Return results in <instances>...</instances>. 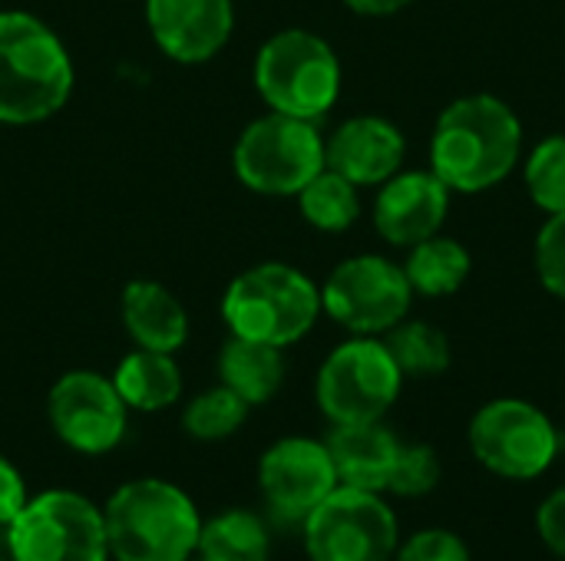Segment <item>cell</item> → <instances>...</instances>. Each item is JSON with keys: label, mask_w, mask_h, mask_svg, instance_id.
I'll use <instances>...</instances> for the list:
<instances>
[{"label": "cell", "mask_w": 565, "mask_h": 561, "mask_svg": "<svg viewBox=\"0 0 565 561\" xmlns=\"http://www.w3.org/2000/svg\"><path fill=\"white\" fill-rule=\"evenodd\" d=\"M523 162V122L490 93L454 99L430 132V172L454 195H483L503 185Z\"/></svg>", "instance_id": "1"}, {"label": "cell", "mask_w": 565, "mask_h": 561, "mask_svg": "<svg viewBox=\"0 0 565 561\" xmlns=\"http://www.w3.org/2000/svg\"><path fill=\"white\" fill-rule=\"evenodd\" d=\"M73 93L63 40L33 13L0 10V122L33 126L56 116Z\"/></svg>", "instance_id": "2"}, {"label": "cell", "mask_w": 565, "mask_h": 561, "mask_svg": "<svg viewBox=\"0 0 565 561\" xmlns=\"http://www.w3.org/2000/svg\"><path fill=\"white\" fill-rule=\"evenodd\" d=\"M103 519L116 561H189L199 549L202 516L189 493L166 479L122 483Z\"/></svg>", "instance_id": "3"}, {"label": "cell", "mask_w": 565, "mask_h": 561, "mask_svg": "<svg viewBox=\"0 0 565 561\" xmlns=\"http://www.w3.org/2000/svg\"><path fill=\"white\" fill-rule=\"evenodd\" d=\"M321 314V288L285 261H265L242 271L222 298V317L235 337L281 350L308 337Z\"/></svg>", "instance_id": "4"}, {"label": "cell", "mask_w": 565, "mask_h": 561, "mask_svg": "<svg viewBox=\"0 0 565 561\" xmlns=\"http://www.w3.org/2000/svg\"><path fill=\"white\" fill-rule=\"evenodd\" d=\"M255 89L271 112L318 122L341 96V60L315 30H278L255 56Z\"/></svg>", "instance_id": "5"}, {"label": "cell", "mask_w": 565, "mask_h": 561, "mask_svg": "<svg viewBox=\"0 0 565 561\" xmlns=\"http://www.w3.org/2000/svg\"><path fill=\"white\" fill-rule=\"evenodd\" d=\"M473 460L500 479L533 483L546 476L565 446L553 417L523 397H497L483 403L467 427Z\"/></svg>", "instance_id": "6"}, {"label": "cell", "mask_w": 565, "mask_h": 561, "mask_svg": "<svg viewBox=\"0 0 565 561\" xmlns=\"http://www.w3.org/2000/svg\"><path fill=\"white\" fill-rule=\"evenodd\" d=\"M404 390V374L384 337H358L338 344L315 380V400L331 427L384 420Z\"/></svg>", "instance_id": "7"}, {"label": "cell", "mask_w": 565, "mask_h": 561, "mask_svg": "<svg viewBox=\"0 0 565 561\" xmlns=\"http://www.w3.org/2000/svg\"><path fill=\"white\" fill-rule=\"evenodd\" d=\"M7 555L13 561H109L103 509L73 489L36 493L7 526Z\"/></svg>", "instance_id": "8"}, {"label": "cell", "mask_w": 565, "mask_h": 561, "mask_svg": "<svg viewBox=\"0 0 565 561\" xmlns=\"http://www.w3.org/2000/svg\"><path fill=\"white\" fill-rule=\"evenodd\" d=\"M232 165L245 188L291 198L324 169V136L318 132V122L268 112L245 126Z\"/></svg>", "instance_id": "9"}, {"label": "cell", "mask_w": 565, "mask_h": 561, "mask_svg": "<svg viewBox=\"0 0 565 561\" xmlns=\"http://www.w3.org/2000/svg\"><path fill=\"white\" fill-rule=\"evenodd\" d=\"M301 539L308 561H391L401 526L384 493L338 486L301 522Z\"/></svg>", "instance_id": "10"}, {"label": "cell", "mask_w": 565, "mask_h": 561, "mask_svg": "<svg viewBox=\"0 0 565 561\" xmlns=\"http://www.w3.org/2000/svg\"><path fill=\"white\" fill-rule=\"evenodd\" d=\"M414 288L404 265L384 255H354L321 284V311L358 337H384L411 317Z\"/></svg>", "instance_id": "11"}, {"label": "cell", "mask_w": 565, "mask_h": 561, "mask_svg": "<svg viewBox=\"0 0 565 561\" xmlns=\"http://www.w3.org/2000/svg\"><path fill=\"white\" fill-rule=\"evenodd\" d=\"M46 417L53 433L83 456L113 453L129 427V407L122 403L113 377L96 370L63 374L46 397Z\"/></svg>", "instance_id": "12"}, {"label": "cell", "mask_w": 565, "mask_h": 561, "mask_svg": "<svg viewBox=\"0 0 565 561\" xmlns=\"http://www.w3.org/2000/svg\"><path fill=\"white\" fill-rule=\"evenodd\" d=\"M258 489L278 522H305L334 489L338 473L324 440L285 436L258 460Z\"/></svg>", "instance_id": "13"}, {"label": "cell", "mask_w": 565, "mask_h": 561, "mask_svg": "<svg viewBox=\"0 0 565 561\" xmlns=\"http://www.w3.org/2000/svg\"><path fill=\"white\" fill-rule=\"evenodd\" d=\"M450 188L430 169H401L377 185L374 228L394 248H414L417 241L444 231L450 215Z\"/></svg>", "instance_id": "14"}, {"label": "cell", "mask_w": 565, "mask_h": 561, "mask_svg": "<svg viewBox=\"0 0 565 561\" xmlns=\"http://www.w3.org/2000/svg\"><path fill=\"white\" fill-rule=\"evenodd\" d=\"M152 40L175 63H205L232 36V0H146Z\"/></svg>", "instance_id": "15"}, {"label": "cell", "mask_w": 565, "mask_h": 561, "mask_svg": "<svg viewBox=\"0 0 565 561\" xmlns=\"http://www.w3.org/2000/svg\"><path fill=\"white\" fill-rule=\"evenodd\" d=\"M407 139L384 116H351L324 139V165L354 182L358 188H371L387 182L404 169Z\"/></svg>", "instance_id": "16"}, {"label": "cell", "mask_w": 565, "mask_h": 561, "mask_svg": "<svg viewBox=\"0 0 565 561\" xmlns=\"http://www.w3.org/2000/svg\"><path fill=\"white\" fill-rule=\"evenodd\" d=\"M324 446L331 453L338 486L387 493V479H391L401 440L391 427H384V420L331 427Z\"/></svg>", "instance_id": "17"}, {"label": "cell", "mask_w": 565, "mask_h": 561, "mask_svg": "<svg viewBox=\"0 0 565 561\" xmlns=\"http://www.w3.org/2000/svg\"><path fill=\"white\" fill-rule=\"evenodd\" d=\"M122 327L136 347L175 354L189 341V314L182 301L159 281H132L122 291Z\"/></svg>", "instance_id": "18"}, {"label": "cell", "mask_w": 565, "mask_h": 561, "mask_svg": "<svg viewBox=\"0 0 565 561\" xmlns=\"http://www.w3.org/2000/svg\"><path fill=\"white\" fill-rule=\"evenodd\" d=\"M218 377L248 407H262L285 384V354L281 347L232 334L218 354Z\"/></svg>", "instance_id": "19"}, {"label": "cell", "mask_w": 565, "mask_h": 561, "mask_svg": "<svg viewBox=\"0 0 565 561\" xmlns=\"http://www.w3.org/2000/svg\"><path fill=\"white\" fill-rule=\"evenodd\" d=\"M113 384L122 403L139 413H159L182 397V370L175 357L146 347H136L119 360Z\"/></svg>", "instance_id": "20"}, {"label": "cell", "mask_w": 565, "mask_h": 561, "mask_svg": "<svg viewBox=\"0 0 565 561\" xmlns=\"http://www.w3.org/2000/svg\"><path fill=\"white\" fill-rule=\"evenodd\" d=\"M470 268H473V258L463 248V241H457L444 231L407 248V261H404V274H407L414 294H420V298L457 294L467 284Z\"/></svg>", "instance_id": "21"}, {"label": "cell", "mask_w": 565, "mask_h": 561, "mask_svg": "<svg viewBox=\"0 0 565 561\" xmlns=\"http://www.w3.org/2000/svg\"><path fill=\"white\" fill-rule=\"evenodd\" d=\"M195 555L209 561H268L271 529L258 513L225 509L202 522Z\"/></svg>", "instance_id": "22"}, {"label": "cell", "mask_w": 565, "mask_h": 561, "mask_svg": "<svg viewBox=\"0 0 565 561\" xmlns=\"http://www.w3.org/2000/svg\"><path fill=\"white\" fill-rule=\"evenodd\" d=\"M384 344L391 350V357L397 360L404 380H430L450 370L454 350H450V337L427 324V321H411L404 317L397 327H391L384 334Z\"/></svg>", "instance_id": "23"}, {"label": "cell", "mask_w": 565, "mask_h": 561, "mask_svg": "<svg viewBox=\"0 0 565 561\" xmlns=\"http://www.w3.org/2000/svg\"><path fill=\"white\" fill-rule=\"evenodd\" d=\"M298 208L301 218L328 235L348 231L358 218H361V192L354 182H348L344 175H338L334 169H321L298 195Z\"/></svg>", "instance_id": "24"}, {"label": "cell", "mask_w": 565, "mask_h": 561, "mask_svg": "<svg viewBox=\"0 0 565 561\" xmlns=\"http://www.w3.org/2000/svg\"><path fill=\"white\" fill-rule=\"evenodd\" d=\"M248 410L252 407L238 393H232L225 384H218L212 390L195 393L185 403L182 430L199 443H218V440H228L232 433H238L245 427Z\"/></svg>", "instance_id": "25"}, {"label": "cell", "mask_w": 565, "mask_h": 561, "mask_svg": "<svg viewBox=\"0 0 565 561\" xmlns=\"http://www.w3.org/2000/svg\"><path fill=\"white\" fill-rule=\"evenodd\" d=\"M523 185L533 205L546 215L565 212V136H546L523 159Z\"/></svg>", "instance_id": "26"}, {"label": "cell", "mask_w": 565, "mask_h": 561, "mask_svg": "<svg viewBox=\"0 0 565 561\" xmlns=\"http://www.w3.org/2000/svg\"><path fill=\"white\" fill-rule=\"evenodd\" d=\"M440 473V456L430 443H401L387 493L397 499H424L437 489Z\"/></svg>", "instance_id": "27"}, {"label": "cell", "mask_w": 565, "mask_h": 561, "mask_svg": "<svg viewBox=\"0 0 565 561\" xmlns=\"http://www.w3.org/2000/svg\"><path fill=\"white\" fill-rule=\"evenodd\" d=\"M533 268L540 284L565 301V212H556L543 222L533 245Z\"/></svg>", "instance_id": "28"}, {"label": "cell", "mask_w": 565, "mask_h": 561, "mask_svg": "<svg viewBox=\"0 0 565 561\" xmlns=\"http://www.w3.org/2000/svg\"><path fill=\"white\" fill-rule=\"evenodd\" d=\"M391 561H473L470 546L454 529H420L397 542Z\"/></svg>", "instance_id": "29"}, {"label": "cell", "mask_w": 565, "mask_h": 561, "mask_svg": "<svg viewBox=\"0 0 565 561\" xmlns=\"http://www.w3.org/2000/svg\"><path fill=\"white\" fill-rule=\"evenodd\" d=\"M536 536L556 559L565 561V486L553 489L540 503V509H536Z\"/></svg>", "instance_id": "30"}, {"label": "cell", "mask_w": 565, "mask_h": 561, "mask_svg": "<svg viewBox=\"0 0 565 561\" xmlns=\"http://www.w3.org/2000/svg\"><path fill=\"white\" fill-rule=\"evenodd\" d=\"M26 499L30 496H26V483H23L20 470L7 456H0V529H7L20 516Z\"/></svg>", "instance_id": "31"}, {"label": "cell", "mask_w": 565, "mask_h": 561, "mask_svg": "<svg viewBox=\"0 0 565 561\" xmlns=\"http://www.w3.org/2000/svg\"><path fill=\"white\" fill-rule=\"evenodd\" d=\"M411 3H417V0H344V7L361 17H391V13L407 10Z\"/></svg>", "instance_id": "32"}, {"label": "cell", "mask_w": 565, "mask_h": 561, "mask_svg": "<svg viewBox=\"0 0 565 561\" xmlns=\"http://www.w3.org/2000/svg\"><path fill=\"white\" fill-rule=\"evenodd\" d=\"M189 561H209V559H202V555H192V559Z\"/></svg>", "instance_id": "33"}, {"label": "cell", "mask_w": 565, "mask_h": 561, "mask_svg": "<svg viewBox=\"0 0 565 561\" xmlns=\"http://www.w3.org/2000/svg\"><path fill=\"white\" fill-rule=\"evenodd\" d=\"M0 561H13V559H10V555H0Z\"/></svg>", "instance_id": "34"}]
</instances>
